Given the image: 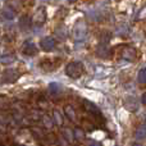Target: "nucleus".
Here are the masks:
<instances>
[{"label":"nucleus","instance_id":"1","mask_svg":"<svg viewBox=\"0 0 146 146\" xmlns=\"http://www.w3.org/2000/svg\"><path fill=\"white\" fill-rule=\"evenodd\" d=\"M83 71H85L83 69V64L81 62H71L66 67V74L69 78H73V80L80 78L83 74Z\"/></svg>","mask_w":146,"mask_h":146},{"label":"nucleus","instance_id":"2","mask_svg":"<svg viewBox=\"0 0 146 146\" xmlns=\"http://www.w3.org/2000/svg\"><path fill=\"white\" fill-rule=\"evenodd\" d=\"M73 36H74L76 41H83L87 36V25L85 21L80 19L76 22L74 27H73Z\"/></svg>","mask_w":146,"mask_h":146},{"label":"nucleus","instance_id":"3","mask_svg":"<svg viewBox=\"0 0 146 146\" xmlns=\"http://www.w3.org/2000/svg\"><path fill=\"white\" fill-rule=\"evenodd\" d=\"M46 22V8L40 7L33 15V23L36 26H42Z\"/></svg>","mask_w":146,"mask_h":146},{"label":"nucleus","instance_id":"4","mask_svg":"<svg viewBox=\"0 0 146 146\" xmlns=\"http://www.w3.org/2000/svg\"><path fill=\"white\" fill-rule=\"evenodd\" d=\"M121 56L126 60H135L137 56V51L132 46H123L121 50Z\"/></svg>","mask_w":146,"mask_h":146},{"label":"nucleus","instance_id":"5","mask_svg":"<svg viewBox=\"0 0 146 146\" xmlns=\"http://www.w3.org/2000/svg\"><path fill=\"white\" fill-rule=\"evenodd\" d=\"M40 46L44 51H46V53L53 51L54 49H55V40H54V37H50V36L44 37L42 40L40 41Z\"/></svg>","mask_w":146,"mask_h":146},{"label":"nucleus","instance_id":"6","mask_svg":"<svg viewBox=\"0 0 146 146\" xmlns=\"http://www.w3.org/2000/svg\"><path fill=\"white\" fill-rule=\"evenodd\" d=\"M18 72L15 69H5L4 73H3V78L1 81L5 83H12V82H15L18 80Z\"/></svg>","mask_w":146,"mask_h":146},{"label":"nucleus","instance_id":"7","mask_svg":"<svg viewBox=\"0 0 146 146\" xmlns=\"http://www.w3.org/2000/svg\"><path fill=\"white\" fill-rule=\"evenodd\" d=\"M22 51H23V54L27 56H35L36 54H37V48H36V45L32 42V41L28 40L23 44Z\"/></svg>","mask_w":146,"mask_h":146},{"label":"nucleus","instance_id":"8","mask_svg":"<svg viewBox=\"0 0 146 146\" xmlns=\"http://www.w3.org/2000/svg\"><path fill=\"white\" fill-rule=\"evenodd\" d=\"M83 105H85V109L88 111V113L94 114V115L103 117V115H101V113H100V109H99L94 103H91V101H88V100H85V101H83Z\"/></svg>","mask_w":146,"mask_h":146},{"label":"nucleus","instance_id":"9","mask_svg":"<svg viewBox=\"0 0 146 146\" xmlns=\"http://www.w3.org/2000/svg\"><path fill=\"white\" fill-rule=\"evenodd\" d=\"M0 14H1V18H4V19L7 21H10L14 18V9L13 8H10V5H7V7L3 8V10L0 12Z\"/></svg>","mask_w":146,"mask_h":146},{"label":"nucleus","instance_id":"10","mask_svg":"<svg viewBox=\"0 0 146 146\" xmlns=\"http://www.w3.org/2000/svg\"><path fill=\"white\" fill-rule=\"evenodd\" d=\"M98 54L100 56H108L109 54V48H108V44L105 42H101L98 48Z\"/></svg>","mask_w":146,"mask_h":146},{"label":"nucleus","instance_id":"11","mask_svg":"<svg viewBox=\"0 0 146 146\" xmlns=\"http://www.w3.org/2000/svg\"><path fill=\"white\" fill-rule=\"evenodd\" d=\"M136 139L137 140H144L146 139V124H142L137 128L136 131Z\"/></svg>","mask_w":146,"mask_h":146},{"label":"nucleus","instance_id":"12","mask_svg":"<svg viewBox=\"0 0 146 146\" xmlns=\"http://www.w3.org/2000/svg\"><path fill=\"white\" fill-rule=\"evenodd\" d=\"M49 91H50L51 94H59L62 91V85L60 83H56V82H51L50 85H49Z\"/></svg>","mask_w":146,"mask_h":146},{"label":"nucleus","instance_id":"13","mask_svg":"<svg viewBox=\"0 0 146 146\" xmlns=\"http://www.w3.org/2000/svg\"><path fill=\"white\" fill-rule=\"evenodd\" d=\"M14 60H15V55H13V54H7V55H3L1 58H0V62H1L3 64H10Z\"/></svg>","mask_w":146,"mask_h":146},{"label":"nucleus","instance_id":"14","mask_svg":"<svg viewBox=\"0 0 146 146\" xmlns=\"http://www.w3.org/2000/svg\"><path fill=\"white\" fill-rule=\"evenodd\" d=\"M19 25H21V28L22 30H28L30 28V18L26 15V17H22L19 21Z\"/></svg>","mask_w":146,"mask_h":146},{"label":"nucleus","instance_id":"15","mask_svg":"<svg viewBox=\"0 0 146 146\" xmlns=\"http://www.w3.org/2000/svg\"><path fill=\"white\" fill-rule=\"evenodd\" d=\"M137 81H139L140 83H146V67L140 69L139 76H137Z\"/></svg>","mask_w":146,"mask_h":146},{"label":"nucleus","instance_id":"16","mask_svg":"<svg viewBox=\"0 0 146 146\" xmlns=\"http://www.w3.org/2000/svg\"><path fill=\"white\" fill-rule=\"evenodd\" d=\"M66 114H67V117L69 118V121L76 122V113H74V110H73L71 106H67L66 108Z\"/></svg>","mask_w":146,"mask_h":146},{"label":"nucleus","instance_id":"17","mask_svg":"<svg viewBox=\"0 0 146 146\" xmlns=\"http://www.w3.org/2000/svg\"><path fill=\"white\" fill-rule=\"evenodd\" d=\"M131 101L132 103H129V100H128V103H126V108L127 109H129V110H136L137 109V103H136V100H135L133 98H131Z\"/></svg>","mask_w":146,"mask_h":146},{"label":"nucleus","instance_id":"18","mask_svg":"<svg viewBox=\"0 0 146 146\" xmlns=\"http://www.w3.org/2000/svg\"><path fill=\"white\" fill-rule=\"evenodd\" d=\"M54 121L56 122V124H58V126H62V123H63V119H62L60 113H59L58 110H54Z\"/></svg>","mask_w":146,"mask_h":146},{"label":"nucleus","instance_id":"19","mask_svg":"<svg viewBox=\"0 0 146 146\" xmlns=\"http://www.w3.org/2000/svg\"><path fill=\"white\" fill-rule=\"evenodd\" d=\"M144 18H146V5L140 10L139 14H137V19H144Z\"/></svg>","mask_w":146,"mask_h":146},{"label":"nucleus","instance_id":"20","mask_svg":"<svg viewBox=\"0 0 146 146\" xmlns=\"http://www.w3.org/2000/svg\"><path fill=\"white\" fill-rule=\"evenodd\" d=\"M74 133H76V137H77V136H80V137H78V139H80V140L83 137V132L81 131L80 128H78V129H76V132H74Z\"/></svg>","mask_w":146,"mask_h":146},{"label":"nucleus","instance_id":"21","mask_svg":"<svg viewBox=\"0 0 146 146\" xmlns=\"http://www.w3.org/2000/svg\"><path fill=\"white\" fill-rule=\"evenodd\" d=\"M44 123H48V128H51V121L50 119H48V118H44Z\"/></svg>","mask_w":146,"mask_h":146},{"label":"nucleus","instance_id":"22","mask_svg":"<svg viewBox=\"0 0 146 146\" xmlns=\"http://www.w3.org/2000/svg\"><path fill=\"white\" fill-rule=\"evenodd\" d=\"M141 101H142V104H144V105H146V92H144V95H142Z\"/></svg>","mask_w":146,"mask_h":146}]
</instances>
